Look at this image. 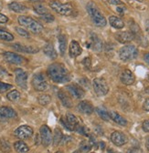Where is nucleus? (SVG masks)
I'll list each match as a JSON object with an SVG mask.
<instances>
[{
  "mask_svg": "<svg viewBox=\"0 0 149 153\" xmlns=\"http://www.w3.org/2000/svg\"><path fill=\"white\" fill-rule=\"evenodd\" d=\"M48 75L49 79L56 83H66L71 79L68 69L60 63H53L49 66Z\"/></svg>",
  "mask_w": 149,
  "mask_h": 153,
  "instance_id": "nucleus-1",
  "label": "nucleus"
},
{
  "mask_svg": "<svg viewBox=\"0 0 149 153\" xmlns=\"http://www.w3.org/2000/svg\"><path fill=\"white\" fill-rule=\"evenodd\" d=\"M86 9L91 18L92 22H94V24L96 27H103L106 26L107 21H106L104 16L102 14V12L99 10V8L94 3H91V2L88 3L86 6Z\"/></svg>",
  "mask_w": 149,
  "mask_h": 153,
  "instance_id": "nucleus-2",
  "label": "nucleus"
},
{
  "mask_svg": "<svg viewBox=\"0 0 149 153\" xmlns=\"http://www.w3.org/2000/svg\"><path fill=\"white\" fill-rule=\"evenodd\" d=\"M17 21L20 26H23L24 27H26L27 29H28L29 31H31L32 33H35V34L40 33L43 29V27L41 26V24L40 22H38L37 20H35V19H33L29 16H19L17 18Z\"/></svg>",
  "mask_w": 149,
  "mask_h": 153,
  "instance_id": "nucleus-3",
  "label": "nucleus"
},
{
  "mask_svg": "<svg viewBox=\"0 0 149 153\" xmlns=\"http://www.w3.org/2000/svg\"><path fill=\"white\" fill-rule=\"evenodd\" d=\"M138 56V49L134 45H126L119 50L120 59L127 62L136 59Z\"/></svg>",
  "mask_w": 149,
  "mask_h": 153,
  "instance_id": "nucleus-4",
  "label": "nucleus"
},
{
  "mask_svg": "<svg viewBox=\"0 0 149 153\" xmlns=\"http://www.w3.org/2000/svg\"><path fill=\"white\" fill-rule=\"evenodd\" d=\"M49 7L61 16H70L73 13V7L70 3L62 4L57 0H53L49 3Z\"/></svg>",
  "mask_w": 149,
  "mask_h": 153,
  "instance_id": "nucleus-5",
  "label": "nucleus"
},
{
  "mask_svg": "<svg viewBox=\"0 0 149 153\" xmlns=\"http://www.w3.org/2000/svg\"><path fill=\"white\" fill-rule=\"evenodd\" d=\"M61 123L64 126V128H66L68 130L73 131L77 128V127L79 126V121L77 120V118L74 116L71 113H67L66 114V118L61 117Z\"/></svg>",
  "mask_w": 149,
  "mask_h": 153,
  "instance_id": "nucleus-6",
  "label": "nucleus"
},
{
  "mask_svg": "<svg viewBox=\"0 0 149 153\" xmlns=\"http://www.w3.org/2000/svg\"><path fill=\"white\" fill-rule=\"evenodd\" d=\"M32 86L37 91H44L48 88V82L41 73H37L33 76Z\"/></svg>",
  "mask_w": 149,
  "mask_h": 153,
  "instance_id": "nucleus-7",
  "label": "nucleus"
},
{
  "mask_svg": "<svg viewBox=\"0 0 149 153\" xmlns=\"http://www.w3.org/2000/svg\"><path fill=\"white\" fill-rule=\"evenodd\" d=\"M92 86H94V89L99 97H103L105 96L109 92V86L107 82L103 79H95L92 82Z\"/></svg>",
  "mask_w": 149,
  "mask_h": 153,
  "instance_id": "nucleus-8",
  "label": "nucleus"
},
{
  "mask_svg": "<svg viewBox=\"0 0 149 153\" xmlns=\"http://www.w3.org/2000/svg\"><path fill=\"white\" fill-rule=\"evenodd\" d=\"M3 57L6 62L14 64V65H22L26 62V59L20 55H17L14 52H5L3 54Z\"/></svg>",
  "mask_w": 149,
  "mask_h": 153,
  "instance_id": "nucleus-9",
  "label": "nucleus"
},
{
  "mask_svg": "<svg viewBox=\"0 0 149 153\" xmlns=\"http://www.w3.org/2000/svg\"><path fill=\"white\" fill-rule=\"evenodd\" d=\"M16 83L18 87L23 89L28 88V74L21 68H16L15 70Z\"/></svg>",
  "mask_w": 149,
  "mask_h": 153,
  "instance_id": "nucleus-10",
  "label": "nucleus"
},
{
  "mask_svg": "<svg viewBox=\"0 0 149 153\" xmlns=\"http://www.w3.org/2000/svg\"><path fill=\"white\" fill-rule=\"evenodd\" d=\"M40 135L41 139V143L44 147H48L52 142V133L50 128L47 125H43L40 128Z\"/></svg>",
  "mask_w": 149,
  "mask_h": 153,
  "instance_id": "nucleus-11",
  "label": "nucleus"
},
{
  "mask_svg": "<svg viewBox=\"0 0 149 153\" xmlns=\"http://www.w3.org/2000/svg\"><path fill=\"white\" fill-rule=\"evenodd\" d=\"M32 135H33V128L28 125L20 126L15 130V136L20 140L29 139Z\"/></svg>",
  "mask_w": 149,
  "mask_h": 153,
  "instance_id": "nucleus-12",
  "label": "nucleus"
},
{
  "mask_svg": "<svg viewBox=\"0 0 149 153\" xmlns=\"http://www.w3.org/2000/svg\"><path fill=\"white\" fill-rule=\"evenodd\" d=\"M111 140L115 146L121 147L127 142V137L121 131H115L111 135Z\"/></svg>",
  "mask_w": 149,
  "mask_h": 153,
  "instance_id": "nucleus-13",
  "label": "nucleus"
},
{
  "mask_svg": "<svg viewBox=\"0 0 149 153\" xmlns=\"http://www.w3.org/2000/svg\"><path fill=\"white\" fill-rule=\"evenodd\" d=\"M120 79H121L123 84H124L126 86H130V85H133L135 83L136 76L131 70L124 69L120 76Z\"/></svg>",
  "mask_w": 149,
  "mask_h": 153,
  "instance_id": "nucleus-14",
  "label": "nucleus"
},
{
  "mask_svg": "<svg viewBox=\"0 0 149 153\" xmlns=\"http://www.w3.org/2000/svg\"><path fill=\"white\" fill-rule=\"evenodd\" d=\"M67 90L71 94V96L73 98L75 99H78V100H81L84 97L85 95V92L84 90L78 85H75V84H70V85H68L66 87Z\"/></svg>",
  "mask_w": 149,
  "mask_h": 153,
  "instance_id": "nucleus-15",
  "label": "nucleus"
},
{
  "mask_svg": "<svg viewBox=\"0 0 149 153\" xmlns=\"http://www.w3.org/2000/svg\"><path fill=\"white\" fill-rule=\"evenodd\" d=\"M115 38L120 43L126 44L135 39V35L129 31H122L115 34Z\"/></svg>",
  "mask_w": 149,
  "mask_h": 153,
  "instance_id": "nucleus-16",
  "label": "nucleus"
},
{
  "mask_svg": "<svg viewBox=\"0 0 149 153\" xmlns=\"http://www.w3.org/2000/svg\"><path fill=\"white\" fill-rule=\"evenodd\" d=\"M16 117V112L10 107H0V119H13Z\"/></svg>",
  "mask_w": 149,
  "mask_h": 153,
  "instance_id": "nucleus-17",
  "label": "nucleus"
},
{
  "mask_svg": "<svg viewBox=\"0 0 149 153\" xmlns=\"http://www.w3.org/2000/svg\"><path fill=\"white\" fill-rule=\"evenodd\" d=\"M82 52V49L80 46V44L76 40H72L70 42V48H69V54L70 57H77L80 56Z\"/></svg>",
  "mask_w": 149,
  "mask_h": 153,
  "instance_id": "nucleus-18",
  "label": "nucleus"
},
{
  "mask_svg": "<svg viewBox=\"0 0 149 153\" xmlns=\"http://www.w3.org/2000/svg\"><path fill=\"white\" fill-rule=\"evenodd\" d=\"M78 109L80 112L86 115H91L94 110V106L91 105V103L86 100H82L78 104Z\"/></svg>",
  "mask_w": 149,
  "mask_h": 153,
  "instance_id": "nucleus-19",
  "label": "nucleus"
},
{
  "mask_svg": "<svg viewBox=\"0 0 149 153\" xmlns=\"http://www.w3.org/2000/svg\"><path fill=\"white\" fill-rule=\"evenodd\" d=\"M12 48L18 51V52H22V53H37L39 52V48H34V47H28V46H23L21 44H13Z\"/></svg>",
  "mask_w": 149,
  "mask_h": 153,
  "instance_id": "nucleus-20",
  "label": "nucleus"
},
{
  "mask_svg": "<svg viewBox=\"0 0 149 153\" xmlns=\"http://www.w3.org/2000/svg\"><path fill=\"white\" fill-rule=\"evenodd\" d=\"M58 98L60 99L61 102L62 103V105L68 108H72V101L70 100V98L69 97V96L62 90H60L58 92Z\"/></svg>",
  "mask_w": 149,
  "mask_h": 153,
  "instance_id": "nucleus-21",
  "label": "nucleus"
},
{
  "mask_svg": "<svg viewBox=\"0 0 149 153\" xmlns=\"http://www.w3.org/2000/svg\"><path fill=\"white\" fill-rule=\"evenodd\" d=\"M109 23H110V25L112 27L116 28V29H122V28L124 27V21L120 17H118L116 16H111L109 17Z\"/></svg>",
  "mask_w": 149,
  "mask_h": 153,
  "instance_id": "nucleus-22",
  "label": "nucleus"
},
{
  "mask_svg": "<svg viewBox=\"0 0 149 153\" xmlns=\"http://www.w3.org/2000/svg\"><path fill=\"white\" fill-rule=\"evenodd\" d=\"M109 115H110V119L112 120H114L118 125H120V126H126L127 125V120L124 117H122L120 114H118L117 112L112 111L109 113Z\"/></svg>",
  "mask_w": 149,
  "mask_h": 153,
  "instance_id": "nucleus-23",
  "label": "nucleus"
},
{
  "mask_svg": "<svg viewBox=\"0 0 149 153\" xmlns=\"http://www.w3.org/2000/svg\"><path fill=\"white\" fill-rule=\"evenodd\" d=\"M43 51H44L45 55L48 56L49 57V59H57V56H58L57 52H56V50H55V48H54V47H53V45H52L51 43L47 44V45L44 47Z\"/></svg>",
  "mask_w": 149,
  "mask_h": 153,
  "instance_id": "nucleus-24",
  "label": "nucleus"
},
{
  "mask_svg": "<svg viewBox=\"0 0 149 153\" xmlns=\"http://www.w3.org/2000/svg\"><path fill=\"white\" fill-rule=\"evenodd\" d=\"M9 9H11L12 11L16 12V13H24L28 10V7L24 5H22L21 3H17V2H12L8 5Z\"/></svg>",
  "mask_w": 149,
  "mask_h": 153,
  "instance_id": "nucleus-25",
  "label": "nucleus"
},
{
  "mask_svg": "<svg viewBox=\"0 0 149 153\" xmlns=\"http://www.w3.org/2000/svg\"><path fill=\"white\" fill-rule=\"evenodd\" d=\"M14 149L19 153H26L29 150L28 146L22 140H18L14 143Z\"/></svg>",
  "mask_w": 149,
  "mask_h": 153,
  "instance_id": "nucleus-26",
  "label": "nucleus"
},
{
  "mask_svg": "<svg viewBox=\"0 0 149 153\" xmlns=\"http://www.w3.org/2000/svg\"><path fill=\"white\" fill-rule=\"evenodd\" d=\"M91 48H94V49L95 50H101L102 48H103V45H102V42H101V39L100 38L94 35V34H92L91 35Z\"/></svg>",
  "mask_w": 149,
  "mask_h": 153,
  "instance_id": "nucleus-27",
  "label": "nucleus"
},
{
  "mask_svg": "<svg viewBox=\"0 0 149 153\" xmlns=\"http://www.w3.org/2000/svg\"><path fill=\"white\" fill-rule=\"evenodd\" d=\"M33 9L37 14H39L40 16H43L49 14V11H48L47 7L43 4H40V3H36L33 6Z\"/></svg>",
  "mask_w": 149,
  "mask_h": 153,
  "instance_id": "nucleus-28",
  "label": "nucleus"
},
{
  "mask_svg": "<svg viewBox=\"0 0 149 153\" xmlns=\"http://www.w3.org/2000/svg\"><path fill=\"white\" fill-rule=\"evenodd\" d=\"M59 48L61 56L65 54L66 48H67V37L65 35H60L59 36Z\"/></svg>",
  "mask_w": 149,
  "mask_h": 153,
  "instance_id": "nucleus-29",
  "label": "nucleus"
},
{
  "mask_svg": "<svg viewBox=\"0 0 149 153\" xmlns=\"http://www.w3.org/2000/svg\"><path fill=\"white\" fill-rule=\"evenodd\" d=\"M97 114L99 115V117L104 120V121H109L110 120V115H109V112L103 107H98L95 108Z\"/></svg>",
  "mask_w": 149,
  "mask_h": 153,
  "instance_id": "nucleus-30",
  "label": "nucleus"
},
{
  "mask_svg": "<svg viewBox=\"0 0 149 153\" xmlns=\"http://www.w3.org/2000/svg\"><path fill=\"white\" fill-rule=\"evenodd\" d=\"M7 98L8 100H10L12 102H16L20 99V93L18 92L16 89L11 90L7 94Z\"/></svg>",
  "mask_w": 149,
  "mask_h": 153,
  "instance_id": "nucleus-31",
  "label": "nucleus"
},
{
  "mask_svg": "<svg viewBox=\"0 0 149 153\" xmlns=\"http://www.w3.org/2000/svg\"><path fill=\"white\" fill-rule=\"evenodd\" d=\"M38 101L41 106H47L51 102V97L48 94H41L38 97Z\"/></svg>",
  "mask_w": 149,
  "mask_h": 153,
  "instance_id": "nucleus-32",
  "label": "nucleus"
},
{
  "mask_svg": "<svg viewBox=\"0 0 149 153\" xmlns=\"http://www.w3.org/2000/svg\"><path fill=\"white\" fill-rule=\"evenodd\" d=\"M0 39L10 42V41L14 40V36L11 33H9V32H7L6 30L0 29Z\"/></svg>",
  "mask_w": 149,
  "mask_h": 153,
  "instance_id": "nucleus-33",
  "label": "nucleus"
},
{
  "mask_svg": "<svg viewBox=\"0 0 149 153\" xmlns=\"http://www.w3.org/2000/svg\"><path fill=\"white\" fill-rule=\"evenodd\" d=\"M62 137H63V135H62V132L61 131V129L56 128L55 129V134H54V138H53L54 146H58L61 143V141L62 140Z\"/></svg>",
  "mask_w": 149,
  "mask_h": 153,
  "instance_id": "nucleus-34",
  "label": "nucleus"
},
{
  "mask_svg": "<svg viewBox=\"0 0 149 153\" xmlns=\"http://www.w3.org/2000/svg\"><path fill=\"white\" fill-rule=\"evenodd\" d=\"M0 149H1L3 152H9L11 149L10 144L9 142L5 140V139H1L0 140Z\"/></svg>",
  "mask_w": 149,
  "mask_h": 153,
  "instance_id": "nucleus-35",
  "label": "nucleus"
},
{
  "mask_svg": "<svg viewBox=\"0 0 149 153\" xmlns=\"http://www.w3.org/2000/svg\"><path fill=\"white\" fill-rule=\"evenodd\" d=\"M91 145L89 141H82V143L80 144V149L82 152H88L91 149Z\"/></svg>",
  "mask_w": 149,
  "mask_h": 153,
  "instance_id": "nucleus-36",
  "label": "nucleus"
},
{
  "mask_svg": "<svg viewBox=\"0 0 149 153\" xmlns=\"http://www.w3.org/2000/svg\"><path fill=\"white\" fill-rule=\"evenodd\" d=\"M10 88H12V85L0 81V93H4V92L9 90Z\"/></svg>",
  "mask_w": 149,
  "mask_h": 153,
  "instance_id": "nucleus-37",
  "label": "nucleus"
},
{
  "mask_svg": "<svg viewBox=\"0 0 149 153\" xmlns=\"http://www.w3.org/2000/svg\"><path fill=\"white\" fill-rule=\"evenodd\" d=\"M16 31L17 32V34L19 35V36H24V37H28L29 36V33L27 31V30H25L24 28H22V27H16Z\"/></svg>",
  "mask_w": 149,
  "mask_h": 153,
  "instance_id": "nucleus-38",
  "label": "nucleus"
},
{
  "mask_svg": "<svg viewBox=\"0 0 149 153\" xmlns=\"http://www.w3.org/2000/svg\"><path fill=\"white\" fill-rule=\"evenodd\" d=\"M41 18L43 19L44 21H46V22H53L54 20H55V17H54V16L52 15V14H50V13H49V14H47V15H45V16H41Z\"/></svg>",
  "mask_w": 149,
  "mask_h": 153,
  "instance_id": "nucleus-39",
  "label": "nucleus"
},
{
  "mask_svg": "<svg viewBox=\"0 0 149 153\" xmlns=\"http://www.w3.org/2000/svg\"><path fill=\"white\" fill-rule=\"evenodd\" d=\"M142 128L145 132L149 133V120H146L142 124Z\"/></svg>",
  "mask_w": 149,
  "mask_h": 153,
  "instance_id": "nucleus-40",
  "label": "nucleus"
},
{
  "mask_svg": "<svg viewBox=\"0 0 149 153\" xmlns=\"http://www.w3.org/2000/svg\"><path fill=\"white\" fill-rule=\"evenodd\" d=\"M107 2L110 3L111 5H115V6H122L123 2L121 0H107Z\"/></svg>",
  "mask_w": 149,
  "mask_h": 153,
  "instance_id": "nucleus-41",
  "label": "nucleus"
},
{
  "mask_svg": "<svg viewBox=\"0 0 149 153\" xmlns=\"http://www.w3.org/2000/svg\"><path fill=\"white\" fill-rule=\"evenodd\" d=\"M8 21V17L5 15H3L2 13H0V24H4L7 23Z\"/></svg>",
  "mask_w": 149,
  "mask_h": 153,
  "instance_id": "nucleus-42",
  "label": "nucleus"
},
{
  "mask_svg": "<svg viewBox=\"0 0 149 153\" xmlns=\"http://www.w3.org/2000/svg\"><path fill=\"white\" fill-rule=\"evenodd\" d=\"M143 109L145 111H149V99H146L143 104Z\"/></svg>",
  "mask_w": 149,
  "mask_h": 153,
  "instance_id": "nucleus-43",
  "label": "nucleus"
},
{
  "mask_svg": "<svg viewBox=\"0 0 149 153\" xmlns=\"http://www.w3.org/2000/svg\"><path fill=\"white\" fill-rule=\"evenodd\" d=\"M129 153H143L142 149L140 148H132L131 149L129 150Z\"/></svg>",
  "mask_w": 149,
  "mask_h": 153,
  "instance_id": "nucleus-44",
  "label": "nucleus"
},
{
  "mask_svg": "<svg viewBox=\"0 0 149 153\" xmlns=\"http://www.w3.org/2000/svg\"><path fill=\"white\" fill-rule=\"evenodd\" d=\"M83 64L87 68H89L91 66V59H90V57H86V59H83Z\"/></svg>",
  "mask_w": 149,
  "mask_h": 153,
  "instance_id": "nucleus-45",
  "label": "nucleus"
},
{
  "mask_svg": "<svg viewBox=\"0 0 149 153\" xmlns=\"http://www.w3.org/2000/svg\"><path fill=\"white\" fill-rule=\"evenodd\" d=\"M70 140H71V138H70V137L63 136V137H62V140H61V142H62V143H67V142H69V141H70Z\"/></svg>",
  "mask_w": 149,
  "mask_h": 153,
  "instance_id": "nucleus-46",
  "label": "nucleus"
},
{
  "mask_svg": "<svg viewBox=\"0 0 149 153\" xmlns=\"http://www.w3.org/2000/svg\"><path fill=\"white\" fill-rule=\"evenodd\" d=\"M35 138H36V140H36V144H37V145H39V144H40V143L41 142L40 135H39V134H37V135H36V137H35Z\"/></svg>",
  "mask_w": 149,
  "mask_h": 153,
  "instance_id": "nucleus-47",
  "label": "nucleus"
},
{
  "mask_svg": "<svg viewBox=\"0 0 149 153\" xmlns=\"http://www.w3.org/2000/svg\"><path fill=\"white\" fill-rule=\"evenodd\" d=\"M144 59H145V61L149 65V53L145 54V56H144Z\"/></svg>",
  "mask_w": 149,
  "mask_h": 153,
  "instance_id": "nucleus-48",
  "label": "nucleus"
},
{
  "mask_svg": "<svg viewBox=\"0 0 149 153\" xmlns=\"http://www.w3.org/2000/svg\"><path fill=\"white\" fill-rule=\"evenodd\" d=\"M145 30H146L147 34L149 35V20H147L145 22Z\"/></svg>",
  "mask_w": 149,
  "mask_h": 153,
  "instance_id": "nucleus-49",
  "label": "nucleus"
},
{
  "mask_svg": "<svg viewBox=\"0 0 149 153\" xmlns=\"http://www.w3.org/2000/svg\"><path fill=\"white\" fill-rule=\"evenodd\" d=\"M100 149H103V150L105 149V143H104L103 141H101V142H100Z\"/></svg>",
  "mask_w": 149,
  "mask_h": 153,
  "instance_id": "nucleus-50",
  "label": "nucleus"
},
{
  "mask_svg": "<svg viewBox=\"0 0 149 153\" xmlns=\"http://www.w3.org/2000/svg\"><path fill=\"white\" fill-rule=\"evenodd\" d=\"M107 151H108V153H117L116 151H115L113 149H111V148H109V149H107Z\"/></svg>",
  "mask_w": 149,
  "mask_h": 153,
  "instance_id": "nucleus-51",
  "label": "nucleus"
},
{
  "mask_svg": "<svg viewBox=\"0 0 149 153\" xmlns=\"http://www.w3.org/2000/svg\"><path fill=\"white\" fill-rule=\"evenodd\" d=\"M145 147H146V149L149 151V138L147 139V141H146V144H145Z\"/></svg>",
  "mask_w": 149,
  "mask_h": 153,
  "instance_id": "nucleus-52",
  "label": "nucleus"
},
{
  "mask_svg": "<svg viewBox=\"0 0 149 153\" xmlns=\"http://www.w3.org/2000/svg\"><path fill=\"white\" fill-rule=\"evenodd\" d=\"M145 93H146V94H149V87L145 88Z\"/></svg>",
  "mask_w": 149,
  "mask_h": 153,
  "instance_id": "nucleus-53",
  "label": "nucleus"
},
{
  "mask_svg": "<svg viewBox=\"0 0 149 153\" xmlns=\"http://www.w3.org/2000/svg\"><path fill=\"white\" fill-rule=\"evenodd\" d=\"M2 7H3V5H2V2H1V1H0V10H1V9H2Z\"/></svg>",
  "mask_w": 149,
  "mask_h": 153,
  "instance_id": "nucleus-54",
  "label": "nucleus"
},
{
  "mask_svg": "<svg viewBox=\"0 0 149 153\" xmlns=\"http://www.w3.org/2000/svg\"><path fill=\"white\" fill-rule=\"evenodd\" d=\"M56 153H63V152H62V151H61V150H59V151H57Z\"/></svg>",
  "mask_w": 149,
  "mask_h": 153,
  "instance_id": "nucleus-55",
  "label": "nucleus"
},
{
  "mask_svg": "<svg viewBox=\"0 0 149 153\" xmlns=\"http://www.w3.org/2000/svg\"><path fill=\"white\" fill-rule=\"evenodd\" d=\"M73 153H81V152H80V151H78V150H77V151H74V152H73Z\"/></svg>",
  "mask_w": 149,
  "mask_h": 153,
  "instance_id": "nucleus-56",
  "label": "nucleus"
},
{
  "mask_svg": "<svg viewBox=\"0 0 149 153\" xmlns=\"http://www.w3.org/2000/svg\"><path fill=\"white\" fill-rule=\"evenodd\" d=\"M136 1H139V2H143L144 0H136Z\"/></svg>",
  "mask_w": 149,
  "mask_h": 153,
  "instance_id": "nucleus-57",
  "label": "nucleus"
},
{
  "mask_svg": "<svg viewBox=\"0 0 149 153\" xmlns=\"http://www.w3.org/2000/svg\"><path fill=\"white\" fill-rule=\"evenodd\" d=\"M92 153H94V152H92Z\"/></svg>",
  "mask_w": 149,
  "mask_h": 153,
  "instance_id": "nucleus-58",
  "label": "nucleus"
},
{
  "mask_svg": "<svg viewBox=\"0 0 149 153\" xmlns=\"http://www.w3.org/2000/svg\"><path fill=\"white\" fill-rule=\"evenodd\" d=\"M0 99H1V98H0Z\"/></svg>",
  "mask_w": 149,
  "mask_h": 153,
  "instance_id": "nucleus-59",
  "label": "nucleus"
}]
</instances>
